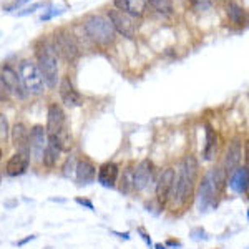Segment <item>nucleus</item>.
Instances as JSON below:
<instances>
[{"mask_svg":"<svg viewBox=\"0 0 249 249\" xmlns=\"http://www.w3.org/2000/svg\"><path fill=\"white\" fill-rule=\"evenodd\" d=\"M196 173H198V163H196L195 156H186L181 163V170H179L178 181L175 179V203L184 204L190 199L193 188H195L196 181Z\"/></svg>","mask_w":249,"mask_h":249,"instance_id":"obj_1","label":"nucleus"},{"mask_svg":"<svg viewBox=\"0 0 249 249\" xmlns=\"http://www.w3.org/2000/svg\"><path fill=\"white\" fill-rule=\"evenodd\" d=\"M85 32L88 35V38L91 42L98 43V45H103V47H108L115 42L116 38V32L113 29V25L110 23V20L102 17V15H90L85 23Z\"/></svg>","mask_w":249,"mask_h":249,"instance_id":"obj_2","label":"nucleus"},{"mask_svg":"<svg viewBox=\"0 0 249 249\" xmlns=\"http://www.w3.org/2000/svg\"><path fill=\"white\" fill-rule=\"evenodd\" d=\"M20 82H22V87L25 90L27 95H42L45 91V83H43L42 73H40L37 63L30 62V60H25V62L20 63Z\"/></svg>","mask_w":249,"mask_h":249,"instance_id":"obj_3","label":"nucleus"},{"mask_svg":"<svg viewBox=\"0 0 249 249\" xmlns=\"http://www.w3.org/2000/svg\"><path fill=\"white\" fill-rule=\"evenodd\" d=\"M38 70L42 73L43 83L48 88H55L58 83V62L53 47L45 45L38 52Z\"/></svg>","mask_w":249,"mask_h":249,"instance_id":"obj_4","label":"nucleus"},{"mask_svg":"<svg viewBox=\"0 0 249 249\" xmlns=\"http://www.w3.org/2000/svg\"><path fill=\"white\" fill-rule=\"evenodd\" d=\"M53 50H57V53L68 63H73L75 60L78 58V53H80L77 40H75L73 35L67 30H60L58 34H55Z\"/></svg>","mask_w":249,"mask_h":249,"instance_id":"obj_5","label":"nucleus"},{"mask_svg":"<svg viewBox=\"0 0 249 249\" xmlns=\"http://www.w3.org/2000/svg\"><path fill=\"white\" fill-rule=\"evenodd\" d=\"M108 20L113 25L115 32L122 34L126 38H133L136 35V23L133 22V17L124 14L122 10H110L108 12Z\"/></svg>","mask_w":249,"mask_h":249,"instance_id":"obj_6","label":"nucleus"},{"mask_svg":"<svg viewBox=\"0 0 249 249\" xmlns=\"http://www.w3.org/2000/svg\"><path fill=\"white\" fill-rule=\"evenodd\" d=\"M45 146H47V131L42 124H37V126L32 128V131L29 133V150L35 161H42Z\"/></svg>","mask_w":249,"mask_h":249,"instance_id":"obj_7","label":"nucleus"},{"mask_svg":"<svg viewBox=\"0 0 249 249\" xmlns=\"http://www.w3.org/2000/svg\"><path fill=\"white\" fill-rule=\"evenodd\" d=\"M45 131L47 135H58L65 131V113H63L62 107L57 105V103H52L48 107Z\"/></svg>","mask_w":249,"mask_h":249,"instance_id":"obj_8","label":"nucleus"},{"mask_svg":"<svg viewBox=\"0 0 249 249\" xmlns=\"http://www.w3.org/2000/svg\"><path fill=\"white\" fill-rule=\"evenodd\" d=\"M0 80H2L3 85L7 87V90L10 91V95L17 96L18 100H23L27 96L25 90H23V87H22V82H20L18 73L12 67H9V65L2 67V75H0Z\"/></svg>","mask_w":249,"mask_h":249,"instance_id":"obj_9","label":"nucleus"},{"mask_svg":"<svg viewBox=\"0 0 249 249\" xmlns=\"http://www.w3.org/2000/svg\"><path fill=\"white\" fill-rule=\"evenodd\" d=\"M153 181V163L144 160L133 170V188L136 191H143Z\"/></svg>","mask_w":249,"mask_h":249,"instance_id":"obj_10","label":"nucleus"},{"mask_svg":"<svg viewBox=\"0 0 249 249\" xmlns=\"http://www.w3.org/2000/svg\"><path fill=\"white\" fill-rule=\"evenodd\" d=\"M58 91H60V96H62L63 103H65L67 107L75 108V107H80L83 103L82 95H80L78 91L75 90L73 83H71V80L68 78V77H63L62 80H60Z\"/></svg>","mask_w":249,"mask_h":249,"instance_id":"obj_11","label":"nucleus"},{"mask_svg":"<svg viewBox=\"0 0 249 249\" xmlns=\"http://www.w3.org/2000/svg\"><path fill=\"white\" fill-rule=\"evenodd\" d=\"M175 179H176V175L173 168H168V170H164L161 175H160V179H158V183H156V196H158L160 201L168 199V196L171 195Z\"/></svg>","mask_w":249,"mask_h":249,"instance_id":"obj_12","label":"nucleus"},{"mask_svg":"<svg viewBox=\"0 0 249 249\" xmlns=\"http://www.w3.org/2000/svg\"><path fill=\"white\" fill-rule=\"evenodd\" d=\"M75 175H77V181L80 186H87V184H91L95 181L96 168L88 160H80L77 166H75Z\"/></svg>","mask_w":249,"mask_h":249,"instance_id":"obj_13","label":"nucleus"},{"mask_svg":"<svg viewBox=\"0 0 249 249\" xmlns=\"http://www.w3.org/2000/svg\"><path fill=\"white\" fill-rule=\"evenodd\" d=\"M214 186H213V181L210 178V175L204 176L201 184H199V191H198V199H199V210L206 211L208 208L211 206L213 201H214Z\"/></svg>","mask_w":249,"mask_h":249,"instance_id":"obj_14","label":"nucleus"},{"mask_svg":"<svg viewBox=\"0 0 249 249\" xmlns=\"http://www.w3.org/2000/svg\"><path fill=\"white\" fill-rule=\"evenodd\" d=\"M12 142L17 146L18 153L29 155L30 156V150H29V130L23 123H17L14 128H12Z\"/></svg>","mask_w":249,"mask_h":249,"instance_id":"obj_15","label":"nucleus"},{"mask_svg":"<svg viewBox=\"0 0 249 249\" xmlns=\"http://www.w3.org/2000/svg\"><path fill=\"white\" fill-rule=\"evenodd\" d=\"M118 173H120L118 164L111 161L103 163L98 170V183L105 188H113L116 179H118Z\"/></svg>","mask_w":249,"mask_h":249,"instance_id":"obj_16","label":"nucleus"},{"mask_svg":"<svg viewBox=\"0 0 249 249\" xmlns=\"http://www.w3.org/2000/svg\"><path fill=\"white\" fill-rule=\"evenodd\" d=\"M241 158H243V148L239 142H232L226 151V160H224V171L232 173L239 166Z\"/></svg>","mask_w":249,"mask_h":249,"instance_id":"obj_17","label":"nucleus"},{"mask_svg":"<svg viewBox=\"0 0 249 249\" xmlns=\"http://www.w3.org/2000/svg\"><path fill=\"white\" fill-rule=\"evenodd\" d=\"M29 155H23V153H15L12 158L7 161V175L10 176H20L23 175V173L27 171V168H29Z\"/></svg>","mask_w":249,"mask_h":249,"instance_id":"obj_18","label":"nucleus"},{"mask_svg":"<svg viewBox=\"0 0 249 249\" xmlns=\"http://www.w3.org/2000/svg\"><path fill=\"white\" fill-rule=\"evenodd\" d=\"M230 186L236 193L246 195V193H248V170H246V168H236V170L232 171Z\"/></svg>","mask_w":249,"mask_h":249,"instance_id":"obj_19","label":"nucleus"},{"mask_svg":"<svg viewBox=\"0 0 249 249\" xmlns=\"http://www.w3.org/2000/svg\"><path fill=\"white\" fill-rule=\"evenodd\" d=\"M216 146H218V135L213 130L211 124H206V144H204V160H213L216 153Z\"/></svg>","mask_w":249,"mask_h":249,"instance_id":"obj_20","label":"nucleus"},{"mask_svg":"<svg viewBox=\"0 0 249 249\" xmlns=\"http://www.w3.org/2000/svg\"><path fill=\"white\" fill-rule=\"evenodd\" d=\"M228 17L234 25H244L246 23V10L239 7L238 3H230L228 5Z\"/></svg>","mask_w":249,"mask_h":249,"instance_id":"obj_21","label":"nucleus"},{"mask_svg":"<svg viewBox=\"0 0 249 249\" xmlns=\"http://www.w3.org/2000/svg\"><path fill=\"white\" fill-rule=\"evenodd\" d=\"M146 0H126V10L124 14H128L130 17H142L146 9Z\"/></svg>","mask_w":249,"mask_h":249,"instance_id":"obj_22","label":"nucleus"},{"mask_svg":"<svg viewBox=\"0 0 249 249\" xmlns=\"http://www.w3.org/2000/svg\"><path fill=\"white\" fill-rule=\"evenodd\" d=\"M226 175L228 173L224 171V168H214V170L211 171L210 178L213 181V186H214V190H223L224 183H226Z\"/></svg>","mask_w":249,"mask_h":249,"instance_id":"obj_23","label":"nucleus"},{"mask_svg":"<svg viewBox=\"0 0 249 249\" xmlns=\"http://www.w3.org/2000/svg\"><path fill=\"white\" fill-rule=\"evenodd\" d=\"M146 2L151 3V7L160 12V14H164V15H170L173 14V2L171 0H146Z\"/></svg>","mask_w":249,"mask_h":249,"instance_id":"obj_24","label":"nucleus"},{"mask_svg":"<svg viewBox=\"0 0 249 249\" xmlns=\"http://www.w3.org/2000/svg\"><path fill=\"white\" fill-rule=\"evenodd\" d=\"M133 190V168H128L122 178V193H131Z\"/></svg>","mask_w":249,"mask_h":249,"instance_id":"obj_25","label":"nucleus"},{"mask_svg":"<svg viewBox=\"0 0 249 249\" xmlns=\"http://www.w3.org/2000/svg\"><path fill=\"white\" fill-rule=\"evenodd\" d=\"M10 135V124L5 115L0 113V142H7Z\"/></svg>","mask_w":249,"mask_h":249,"instance_id":"obj_26","label":"nucleus"},{"mask_svg":"<svg viewBox=\"0 0 249 249\" xmlns=\"http://www.w3.org/2000/svg\"><path fill=\"white\" fill-rule=\"evenodd\" d=\"M191 5L195 7L196 10L203 12V10H208L211 7V2L210 0H191Z\"/></svg>","mask_w":249,"mask_h":249,"instance_id":"obj_27","label":"nucleus"},{"mask_svg":"<svg viewBox=\"0 0 249 249\" xmlns=\"http://www.w3.org/2000/svg\"><path fill=\"white\" fill-rule=\"evenodd\" d=\"M9 100H10V91L7 90V87L0 80V102H9Z\"/></svg>","mask_w":249,"mask_h":249,"instance_id":"obj_28","label":"nucleus"},{"mask_svg":"<svg viewBox=\"0 0 249 249\" xmlns=\"http://www.w3.org/2000/svg\"><path fill=\"white\" fill-rule=\"evenodd\" d=\"M40 7H42V3L37 2V3H34V5H30L29 9H25L23 12H20L18 15H20V17H25V15H29V14H34V12L37 10V9H40Z\"/></svg>","mask_w":249,"mask_h":249,"instance_id":"obj_29","label":"nucleus"},{"mask_svg":"<svg viewBox=\"0 0 249 249\" xmlns=\"http://www.w3.org/2000/svg\"><path fill=\"white\" fill-rule=\"evenodd\" d=\"M27 2H29V0H14V2H12L10 5L5 7V12H12V10L18 9L20 5H23V3H27Z\"/></svg>","mask_w":249,"mask_h":249,"instance_id":"obj_30","label":"nucleus"},{"mask_svg":"<svg viewBox=\"0 0 249 249\" xmlns=\"http://www.w3.org/2000/svg\"><path fill=\"white\" fill-rule=\"evenodd\" d=\"M73 158H68V161H67V164H65V175H71L73 173Z\"/></svg>","mask_w":249,"mask_h":249,"instance_id":"obj_31","label":"nucleus"},{"mask_svg":"<svg viewBox=\"0 0 249 249\" xmlns=\"http://www.w3.org/2000/svg\"><path fill=\"white\" fill-rule=\"evenodd\" d=\"M113 3L118 10H122V12L126 10V0H113Z\"/></svg>","mask_w":249,"mask_h":249,"instance_id":"obj_32","label":"nucleus"},{"mask_svg":"<svg viewBox=\"0 0 249 249\" xmlns=\"http://www.w3.org/2000/svg\"><path fill=\"white\" fill-rule=\"evenodd\" d=\"M77 203H78V204H83V206H87V208H88V210H93V204H91L90 201H87V199L77 198Z\"/></svg>","mask_w":249,"mask_h":249,"instance_id":"obj_33","label":"nucleus"},{"mask_svg":"<svg viewBox=\"0 0 249 249\" xmlns=\"http://www.w3.org/2000/svg\"><path fill=\"white\" fill-rule=\"evenodd\" d=\"M58 14H62V10H53V12H48L47 15H42V20H48V18H52L53 15H58Z\"/></svg>","mask_w":249,"mask_h":249,"instance_id":"obj_34","label":"nucleus"},{"mask_svg":"<svg viewBox=\"0 0 249 249\" xmlns=\"http://www.w3.org/2000/svg\"><path fill=\"white\" fill-rule=\"evenodd\" d=\"M156 249H164V246H161V244H156Z\"/></svg>","mask_w":249,"mask_h":249,"instance_id":"obj_35","label":"nucleus"},{"mask_svg":"<svg viewBox=\"0 0 249 249\" xmlns=\"http://www.w3.org/2000/svg\"><path fill=\"white\" fill-rule=\"evenodd\" d=\"M2 156H3V151H2V148H0V160H2Z\"/></svg>","mask_w":249,"mask_h":249,"instance_id":"obj_36","label":"nucleus"}]
</instances>
